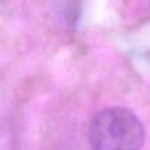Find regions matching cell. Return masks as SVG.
Returning a JSON list of instances; mask_svg holds the SVG:
<instances>
[{
	"mask_svg": "<svg viewBox=\"0 0 150 150\" xmlns=\"http://www.w3.org/2000/svg\"><path fill=\"white\" fill-rule=\"evenodd\" d=\"M88 137L93 150H141L145 129L132 110L110 107L93 116Z\"/></svg>",
	"mask_w": 150,
	"mask_h": 150,
	"instance_id": "cell-1",
	"label": "cell"
},
{
	"mask_svg": "<svg viewBox=\"0 0 150 150\" xmlns=\"http://www.w3.org/2000/svg\"><path fill=\"white\" fill-rule=\"evenodd\" d=\"M54 11L63 25L75 27L80 18L81 3L80 0H54Z\"/></svg>",
	"mask_w": 150,
	"mask_h": 150,
	"instance_id": "cell-2",
	"label": "cell"
}]
</instances>
